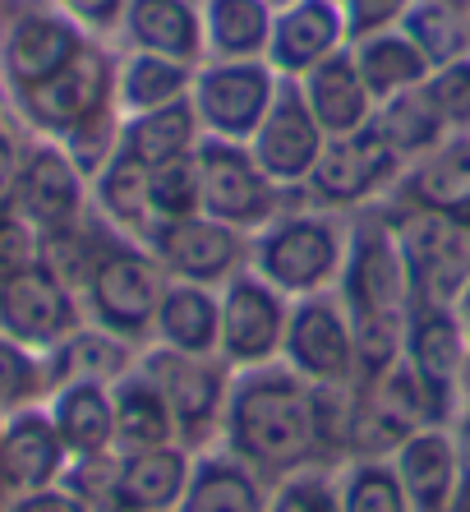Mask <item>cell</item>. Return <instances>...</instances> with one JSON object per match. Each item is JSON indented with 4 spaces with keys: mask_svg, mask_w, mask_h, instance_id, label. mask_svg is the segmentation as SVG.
<instances>
[{
    "mask_svg": "<svg viewBox=\"0 0 470 512\" xmlns=\"http://www.w3.org/2000/svg\"><path fill=\"white\" fill-rule=\"evenodd\" d=\"M217 448L240 457L263 485L309 462H323L314 434V388L286 370L282 360L259 370H235Z\"/></svg>",
    "mask_w": 470,
    "mask_h": 512,
    "instance_id": "obj_1",
    "label": "cell"
},
{
    "mask_svg": "<svg viewBox=\"0 0 470 512\" xmlns=\"http://www.w3.org/2000/svg\"><path fill=\"white\" fill-rule=\"evenodd\" d=\"M346 245H351V231L328 208H286L249 236V268L291 300L323 296V291H337Z\"/></svg>",
    "mask_w": 470,
    "mask_h": 512,
    "instance_id": "obj_2",
    "label": "cell"
},
{
    "mask_svg": "<svg viewBox=\"0 0 470 512\" xmlns=\"http://www.w3.org/2000/svg\"><path fill=\"white\" fill-rule=\"evenodd\" d=\"M79 291H83V305H88L97 328H106V333H116L130 346H139L153 337L157 305H162V291H166V273L148 245L116 236V231L102 222V240H97L93 263H88Z\"/></svg>",
    "mask_w": 470,
    "mask_h": 512,
    "instance_id": "obj_3",
    "label": "cell"
},
{
    "mask_svg": "<svg viewBox=\"0 0 470 512\" xmlns=\"http://www.w3.org/2000/svg\"><path fill=\"white\" fill-rule=\"evenodd\" d=\"M5 102L37 139L65 143L83 125H93L106 111H116V56H111V42L93 37L65 70H56L51 79L24 88V93H10Z\"/></svg>",
    "mask_w": 470,
    "mask_h": 512,
    "instance_id": "obj_4",
    "label": "cell"
},
{
    "mask_svg": "<svg viewBox=\"0 0 470 512\" xmlns=\"http://www.w3.org/2000/svg\"><path fill=\"white\" fill-rule=\"evenodd\" d=\"M139 370L162 388L180 448L199 457L222 443L226 393H231L235 374L222 356H189V351H171V346H148L139 356Z\"/></svg>",
    "mask_w": 470,
    "mask_h": 512,
    "instance_id": "obj_5",
    "label": "cell"
},
{
    "mask_svg": "<svg viewBox=\"0 0 470 512\" xmlns=\"http://www.w3.org/2000/svg\"><path fill=\"white\" fill-rule=\"evenodd\" d=\"M93 37L51 0H0V88L5 97L65 70Z\"/></svg>",
    "mask_w": 470,
    "mask_h": 512,
    "instance_id": "obj_6",
    "label": "cell"
},
{
    "mask_svg": "<svg viewBox=\"0 0 470 512\" xmlns=\"http://www.w3.org/2000/svg\"><path fill=\"white\" fill-rule=\"evenodd\" d=\"M194 167H199L203 217H212V222H226V227L254 236L277 213H286L291 194L282 185H272V176L249 153V143L208 139L203 134L199 153H194Z\"/></svg>",
    "mask_w": 470,
    "mask_h": 512,
    "instance_id": "obj_7",
    "label": "cell"
},
{
    "mask_svg": "<svg viewBox=\"0 0 470 512\" xmlns=\"http://www.w3.org/2000/svg\"><path fill=\"white\" fill-rule=\"evenodd\" d=\"M392 227H397V245L411 277V300L452 310L461 286L470 282V222L452 213H429V208H401Z\"/></svg>",
    "mask_w": 470,
    "mask_h": 512,
    "instance_id": "obj_8",
    "label": "cell"
},
{
    "mask_svg": "<svg viewBox=\"0 0 470 512\" xmlns=\"http://www.w3.org/2000/svg\"><path fill=\"white\" fill-rule=\"evenodd\" d=\"M337 296L351 319H411V277H406V259H401L392 222L369 217L351 227Z\"/></svg>",
    "mask_w": 470,
    "mask_h": 512,
    "instance_id": "obj_9",
    "label": "cell"
},
{
    "mask_svg": "<svg viewBox=\"0 0 470 512\" xmlns=\"http://www.w3.org/2000/svg\"><path fill=\"white\" fill-rule=\"evenodd\" d=\"M277 88H282V74L268 60H203L194 70L189 97L208 139L249 143L268 116Z\"/></svg>",
    "mask_w": 470,
    "mask_h": 512,
    "instance_id": "obj_10",
    "label": "cell"
},
{
    "mask_svg": "<svg viewBox=\"0 0 470 512\" xmlns=\"http://www.w3.org/2000/svg\"><path fill=\"white\" fill-rule=\"evenodd\" d=\"M291 319V296L263 282L254 268L235 273L222 286V328H217V356L231 370H259L282 360V337Z\"/></svg>",
    "mask_w": 470,
    "mask_h": 512,
    "instance_id": "obj_11",
    "label": "cell"
},
{
    "mask_svg": "<svg viewBox=\"0 0 470 512\" xmlns=\"http://www.w3.org/2000/svg\"><path fill=\"white\" fill-rule=\"evenodd\" d=\"M282 365L295 370L305 383H314V388H323V383H360L351 314H346L337 291L291 300V319H286V337H282Z\"/></svg>",
    "mask_w": 470,
    "mask_h": 512,
    "instance_id": "obj_12",
    "label": "cell"
},
{
    "mask_svg": "<svg viewBox=\"0 0 470 512\" xmlns=\"http://www.w3.org/2000/svg\"><path fill=\"white\" fill-rule=\"evenodd\" d=\"M401 171H406V162L378 139L374 125H365V130L337 134V139L323 143V153H318L314 171L305 180V194L314 208H328V213L337 208L341 213V208H360L374 194L392 190Z\"/></svg>",
    "mask_w": 470,
    "mask_h": 512,
    "instance_id": "obj_13",
    "label": "cell"
},
{
    "mask_svg": "<svg viewBox=\"0 0 470 512\" xmlns=\"http://www.w3.org/2000/svg\"><path fill=\"white\" fill-rule=\"evenodd\" d=\"M83 328V310L74 286L51 268L47 259L28 273L0 282V333L33 351H56L65 337Z\"/></svg>",
    "mask_w": 470,
    "mask_h": 512,
    "instance_id": "obj_14",
    "label": "cell"
},
{
    "mask_svg": "<svg viewBox=\"0 0 470 512\" xmlns=\"http://www.w3.org/2000/svg\"><path fill=\"white\" fill-rule=\"evenodd\" d=\"M14 213L42 240L74 231L88 213V176L74 167V157L56 139H37L19 167V190H14Z\"/></svg>",
    "mask_w": 470,
    "mask_h": 512,
    "instance_id": "obj_15",
    "label": "cell"
},
{
    "mask_svg": "<svg viewBox=\"0 0 470 512\" xmlns=\"http://www.w3.org/2000/svg\"><path fill=\"white\" fill-rule=\"evenodd\" d=\"M153 259L162 263L166 277L199 286H226L235 273L249 268V236L245 231L212 222V217H185V222H166L148 240Z\"/></svg>",
    "mask_w": 470,
    "mask_h": 512,
    "instance_id": "obj_16",
    "label": "cell"
},
{
    "mask_svg": "<svg viewBox=\"0 0 470 512\" xmlns=\"http://www.w3.org/2000/svg\"><path fill=\"white\" fill-rule=\"evenodd\" d=\"M323 143H328V134H323V125L314 120L300 84L282 79L268 116H263V125L254 130V139H249L254 162H259L272 176V185H282L286 194H295V190L305 194V180H309V171H314L318 153H323Z\"/></svg>",
    "mask_w": 470,
    "mask_h": 512,
    "instance_id": "obj_17",
    "label": "cell"
},
{
    "mask_svg": "<svg viewBox=\"0 0 470 512\" xmlns=\"http://www.w3.org/2000/svg\"><path fill=\"white\" fill-rule=\"evenodd\" d=\"M346 47H351V24L341 0H291L272 19L268 65L282 79H300Z\"/></svg>",
    "mask_w": 470,
    "mask_h": 512,
    "instance_id": "obj_18",
    "label": "cell"
},
{
    "mask_svg": "<svg viewBox=\"0 0 470 512\" xmlns=\"http://www.w3.org/2000/svg\"><path fill=\"white\" fill-rule=\"evenodd\" d=\"M189 471H194V453L180 443L120 453L97 512H176L189 489Z\"/></svg>",
    "mask_w": 470,
    "mask_h": 512,
    "instance_id": "obj_19",
    "label": "cell"
},
{
    "mask_svg": "<svg viewBox=\"0 0 470 512\" xmlns=\"http://www.w3.org/2000/svg\"><path fill=\"white\" fill-rule=\"evenodd\" d=\"M401 360L415 370L420 388L429 393L438 420L452 411V393L461 388V370H466V337H461V319L452 310H434V305H415L406 319V351Z\"/></svg>",
    "mask_w": 470,
    "mask_h": 512,
    "instance_id": "obj_20",
    "label": "cell"
},
{
    "mask_svg": "<svg viewBox=\"0 0 470 512\" xmlns=\"http://www.w3.org/2000/svg\"><path fill=\"white\" fill-rule=\"evenodd\" d=\"M0 448H5V476H10L14 499L56 489L70 471V453L51 425L47 406H28L0 420Z\"/></svg>",
    "mask_w": 470,
    "mask_h": 512,
    "instance_id": "obj_21",
    "label": "cell"
},
{
    "mask_svg": "<svg viewBox=\"0 0 470 512\" xmlns=\"http://www.w3.org/2000/svg\"><path fill=\"white\" fill-rule=\"evenodd\" d=\"M401 208H429L470 222V134H447L397 180Z\"/></svg>",
    "mask_w": 470,
    "mask_h": 512,
    "instance_id": "obj_22",
    "label": "cell"
},
{
    "mask_svg": "<svg viewBox=\"0 0 470 512\" xmlns=\"http://www.w3.org/2000/svg\"><path fill=\"white\" fill-rule=\"evenodd\" d=\"M120 42H125V51H148V56L185 60V65L208 60L199 0H130Z\"/></svg>",
    "mask_w": 470,
    "mask_h": 512,
    "instance_id": "obj_23",
    "label": "cell"
},
{
    "mask_svg": "<svg viewBox=\"0 0 470 512\" xmlns=\"http://www.w3.org/2000/svg\"><path fill=\"white\" fill-rule=\"evenodd\" d=\"M148 180H153V167H143L139 157H130L125 148H116V157L88 180V203H93V213L102 217L116 236L139 240V245H148L157 231Z\"/></svg>",
    "mask_w": 470,
    "mask_h": 512,
    "instance_id": "obj_24",
    "label": "cell"
},
{
    "mask_svg": "<svg viewBox=\"0 0 470 512\" xmlns=\"http://www.w3.org/2000/svg\"><path fill=\"white\" fill-rule=\"evenodd\" d=\"M47 416L56 425L70 462L116 453V406L106 383H60L47 397Z\"/></svg>",
    "mask_w": 470,
    "mask_h": 512,
    "instance_id": "obj_25",
    "label": "cell"
},
{
    "mask_svg": "<svg viewBox=\"0 0 470 512\" xmlns=\"http://www.w3.org/2000/svg\"><path fill=\"white\" fill-rule=\"evenodd\" d=\"M295 84H300L309 111H314V120L323 125V134H328V139L365 130L369 120H374L378 102H374V93L365 88L360 70H355L351 47L337 51V56L323 60V65H314L309 74H300Z\"/></svg>",
    "mask_w": 470,
    "mask_h": 512,
    "instance_id": "obj_26",
    "label": "cell"
},
{
    "mask_svg": "<svg viewBox=\"0 0 470 512\" xmlns=\"http://www.w3.org/2000/svg\"><path fill=\"white\" fill-rule=\"evenodd\" d=\"M401 485L411 494L415 512H443L452 489L461 485V466H457V443L443 425H424L411 439L392 453Z\"/></svg>",
    "mask_w": 470,
    "mask_h": 512,
    "instance_id": "obj_27",
    "label": "cell"
},
{
    "mask_svg": "<svg viewBox=\"0 0 470 512\" xmlns=\"http://www.w3.org/2000/svg\"><path fill=\"white\" fill-rule=\"evenodd\" d=\"M217 328H222V291L171 277L153 323L157 346L189 351V356H217Z\"/></svg>",
    "mask_w": 470,
    "mask_h": 512,
    "instance_id": "obj_28",
    "label": "cell"
},
{
    "mask_svg": "<svg viewBox=\"0 0 470 512\" xmlns=\"http://www.w3.org/2000/svg\"><path fill=\"white\" fill-rule=\"evenodd\" d=\"M263 508H268V485L226 448H208V453L194 457L189 489L176 512H263Z\"/></svg>",
    "mask_w": 470,
    "mask_h": 512,
    "instance_id": "obj_29",
    "label": "cell"
},
{
    "mask_svg": "<svg viewBox=\"0 0 470 512\" xmlns=\"http://www.w3.org/2000/svg\"><path fill=\"white\" fill-rule=\"evenodd\" d=\"M203 143V120L194 111V97H180L171 107L139 111L120 120V148L139 157L143 167H166L176 157H194Z\"/></svg>",
    "mask_w": 470,
    "mask_h": 512,
    "instance_id": "obj_30",
    "label": "cell"
},
{
    "mask_svg": "<svg viewBox=\"0 0 470 512\" xmlns=\"http://www.w3.org/2000/svg\"><path fill=\"white\" fill-rule=\"evenodd\" d=\"M208 60H268L272 10L268 0H199Z\"/></svg>",
    "mask_w": 470,
    "mask_h": 512,
    "instance_id": "obj_31",
    "label": "cell"
},
{
    "mask_svg": "<svg viewBox=\"0 0 470 512\" xmlns=\"http://www.w3.org/2000/svg\"><path fill=\"white\" fill-rule=\"evenodd\" d=\"M351 60L365 88L374 93V102H388V97H401L420 88L429 79V60L424 51L415 47L411 37L401 28H383V33H365V37H351Z\"/></svg>",
    "mask_w": 470,
    "mask_h": 512,
    "instance_id": "obj_32",
    "label": "cell"
},
{
    "mask_svg": "<svg viewBox=\"0 0 470 512\" xmlns=\"http://www.w3.org/2000/svg\"><path fill=\"white\" fill-rule=\"evenodd\" d=\"M111 406H116V453H143V448L176 443L171 406H166L162 388L139 365L125 379L111 383Z\"/></svg>",
    "mask_w": 470,
    "mask_h": 512,
    "instance_id": "obj_33",
    "label": "cell"
},
{
    "mask_svg": "<svg viewBox=\"0 0 470 512\" xmlns=\"http://www.w3.org/2000/svg\"><path fill=\"white\" fill-rule=\"evenodd\" d=\"M134 365H139V360H134V346L125 342V337L97 328V323H83L74 337H65L56 351H47L51 388H60V383H106V388H111V383L125 379Z\"/></svg>",
    "mask_w": 470,
    "mask_h": 512,
    "instance_id": "obj_34",
    "label": "cell"
},
{
    "mask_svg": "<svg viewBox=\"0 0 470 512\" xmlns=\"http://www.w3.org/2000/svg\"><path fill=\"white\" fill-rule=\"evenodd\" d=\"M194 70H199V65H185V60L148 56V51H120L116 56V111H120V120L139 116V111L171 107V102L189 97Z\"/></svg>",
    "mask_w": 470,
    "mask_h": 512,
    "instance_id": "obj_35",
    "label": "cell"
},
{
    "mask_svg": "<svg viewBox=\"0 0 470 512\" xmlns=\"http://www.w3.org/2000/svg\"><path fill=\"white\" fill-rule=\"evenodd\" d=\"M397 28L424 51L434 70L470 56V0H411Z\"/></svg>",
    "mask_w": 470,
    "mask_h": 512,
    "instance_id": "obj_36",
    "label": "cell"
},
{
    "mask_svg": "<svg viewBox=\"0 0 470 512\" xmlns=\"http://www.w3.org/2000/svg\"><path fill=\"white\" fill-rule=\"evenodd\" d=\"M369 125H374L378 139L388 143V148L401 157V162H406V167H411L415 157H424L429 148H438V143L447 139V125L438 120L434 102L424 97V88H411V93L378 102Z\"/></svg>",
    "mask_w": 470,
    "mask_h": 512,
    "instance_id": "obj_37",
    "label": "cell"
},
{
    "mask_svg": "<svg viewBox=\"0 0 470 512\" xmlns=\"http://www.w3.org/2000/svg\"><path fill=\"white\" fill-rule=\"evenodd\" d=\"M341 512H415L392 457H351L337 466Z\"/></svg>",
    "mask_w": 470,
    "mask_h": 512,
    "instance_id": "obj_38",
    "label": "cell"
},
{
    "mask_svg": "<svg viewBox=\"0 0 470 512\" xmlns=\"http://www.w3.org/2000/svg\"><path fill=\"white\" fill-rule=\"evenodd\" d=\"M51 393L56 388H51L47 356L0 333V420L28 411V406H47Z\"/></svg>",
    "mask_w": 470,
    "mask_h": 512,
    "instance_id": "obj_39",
    "label": "cell"
},
{
    "mask_svg": "<svg viewBox=\"0 0 470 512\" xmlns=\"http://www.w3.org/2000/svg\"><path fill=\"white\" fill-rule=\"evenodd\" d=\"M263 512H341V485L337 466L309 462L291 476L268 485V508Z\"/></svg>",
    "mask_w": 470,
    "mask_h": 512,
    "instance_id": "obj_40",
    "label": "cell"
},
{
    "mask_svg": "<svg viewBox=\"0 0 470 512\" xmlns=\"http://www.w3.org/2000/svg\"><path fill=\"white\" fill-rule=\"evenodd\" d=\"M148 199H153V222L157 227L199 217L203 213V194H199V167H194V157H176V162H166V167H153Z\"/></svg>",
    "mask_w": 470,
    "mask_h": 512,
    "instance_id": "obj_41",
    "label": "cell"
},
{
    "mask_svg": "<svg viewBox=\"0 0 470 512\" xmlns=\"http://www.w3.org/2000/svg\"><path fill=\"white\" fill-rule=\"evenodd\" d=\"M420 88H424V97L434 102L447 134H470V56L429 70V79H424Z\"/></svg>",
    "mask_w": 470,
    "mask_h": 512,
    "instance_id": "obj_42",
    "label": "cell"
},
{
    "mask_svg": "<svg viewBox=\"0 0 470 512\" xmlns=\"http://www.w3.org/2000/svg\"><path fill=\"white\" fill-rule=\"evenodd\" d=\"M42 259H47L42 236H37L24 217L14 213V208L10 213H0V282L28 273V268H37Z\"/></svg>",
    "mask_w": 470,
    "mask_h": 512,
    "instance_id": "obj_43",
    "label": "cell"
},
{
    "mask_svg": "<svg viewBox=\"0 0 470 512\" xmlns=\"http://www.w3.org/2000/svg\"><path fill=\"white\" fill-rule=\"evenodd\" d=\"M51 5L70 14L74 24L88 37H97V42H116L125 10H130V0H51Z\"/></svg>",
    "mask_w": 470,
    "mask_h": 512,
    "instance_id": "obj_44",
    "label": "cell"
},
{
    "mask_svg": "<svg viewBox=\"0 0 470 512\" xmlns=\"http://www.w3.org/2000/svg\"><path fill=\"white\" fill-rule=\"evenodd\" d=\"M341 10H346L351 37H365V33H383V28H397L401 14L411 10V0H341Z\"/></svg>",
    "mask_w": 470,
    "mask_h": 512,
    "instance_id": "obj_45",
    "label": "cell"
},
{
    "mask_svg": "<svg viewBox=\"0 0 470 512\" xmlns=\"http://www.w3.org/2000/svg\"><path fill=\"white\" fill-rule=\"evenodd\" d=\"M24 143L19 134L0 120V213H10L14 208V190H19V167H24Z\"/></svg>",
    "mask_w": 470,
    "mask_h": 512,
    "instance_id": "obj_46",
    "label": "cell"
},
{
    "mask_svg": "<svg viewBox=\"0 0 470 512\" xmlns=\"http://www.w3.org/2000/svg\"><path fill=\"white\" fill-rule=\"evenodd\" d=\"M5 512H93V508H88L74 489L56 485V489H42V494H19Z\"/></svg>",
    "mask_w": 470,
    "mask_h": 512,
    "instance_id": "obj_47",
    "label": "cell"
},
{
    "mask_svg": "<svg viewBox=\"0 0 470 512\" xmlns=\"http://www.w3.org/2000/svg\"><path fill=\"white\" fill-rule=\"evenodd\" d=\"M452 443H457V466H461V480H470V411L457 420V429H452Z\"/></svg>",
    "mask_w": 470,
    "mask_h": 512,
    "instance_id": "obj_48",
    "label": "cell"
},
{
    "mask_svg": "<svg viewBox=\"0 0 470 512\" xmlns=\"http://www.w3.org/2000/svg\"><path fill=\"white\" fill-rule=\"evenodd\" d=\"M443 512H470V480H461V485L452 489V499H447Z\"/></svg>",
    "mask_w": 470,
    "mask_h": 512,
    "instance_id": "obj_49",
    "label": "cell"
},
{
    "mask_svg": "<svg viewBox=\"0 0 470 512\" xmlns=\"http://www.w3.org/2000/svg\"><path fill=\"white\" fill-rule=\"evenodd\" d=\"M14 503V489H10V476H5V448H0V512Z\"/></svg>",
    "mask_w": 470,
    "mask_h": 512,
    "instance_id": "obj_50",
    "label": "cell"
},
{
    "mask_svg": "<svg viewBox=\"0 0 470 512\" xmlns=\"http://www.w3.org/2000/svg\"><path fill=\"white\" fill-rule=\"evenodd\" d=\"M457 319H461V323H470V282L461 286V296H457Z\"/></svg>",
    "mask_w": 470,
    "mask_h": 512,
    "instance_id": "obj_51",
    "label": "cell"
},
{
    "mask_svg": "<svg viewBox=\"0 0 470 512\" xmlns=\"http://www.w3.org/2000/svg\"><path fill=\"white\" fill-rule=\"evenodd\" d=\"M268 5H272V10H282V5H291V0H268Z\"/></svg>",
    "mask_w": 470,
    "mask_h": 512,
    "instance_id": "obj_52",
    "label": "cell"
}]
</instances>
